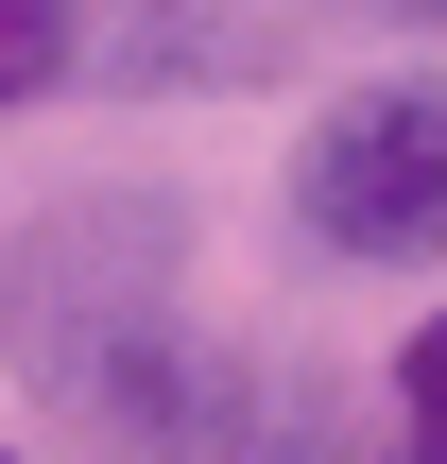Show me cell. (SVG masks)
I'll list each match as a JSON object with an SVG mask.
<instances>
[{
  "instance_id": "obj_2",
  "label": "cell",
  "mask_w": 447,
  "mask_h": 464,
  "mask_svg": "<svg viewBox=\"0 0 447 464\" xmlns=\"http://www.w3.org/2000/svg\"><path fill=\"white\" fill-rule=\"evenodd\" d=\"M276 241L310 276H345V293H396V276L431 293L447 276V69L431 52H396V69H362V86H327L293 121Z\"/></svg>"
},
{
  "instance_id": "obj_5",
  "label": "cell",
  "mask_w": 447,
  "mask_h": 464,
  "mask_svg": "<svg viewBox=\"0 0 447 464\" xmlns=\"http://www.w3.org/2000/svg\"><path fill=\"white\" fill-rule=\"evenodd\" d=\"M362 464H447V276L396 310V344H379V448Z\"/></svg>"
},
{
  "instance_id": "obj_9",
  "label": "cell",
  "mask_w": 447,
  "mask_h": 464,
  "mask_svg": "<svg viewBox=\"0 0 447 464\" xmlns=\"http://www.w3.org/2000/svg\"><path fill=\"white\" fill-rule=\"evenodd\" d=\"M0 464H34V430H0Z\"/></svg>"
},
{
  "instance_id": "obj_7",
  "label": "cell",
  "mask_w": 447,
  "mask_h": 464,
  "mask_svg": "<svg viewBox=\"0 0 447 464\" xmlns=\"http://www.w3.org/2000/svg\"><path fill=\"white\" fill-rule=\"evenodd\" d=\"M86 34H103V0H0V121L69 103L86 86Z\"/></svg>"
},
{
  "instance_id": "obj_8",
  "label": "cell",
  "mask_w": 447,
  "mask_h": 464,
  "mask_svg": "<svg viewBox=\"0 0 447 464\" xmlns=\"http://www.w3.org/2000/svg\"><path fill=\"white\" fill-rule=\"evenodd\" d=\"M379 17H413V34H447V0H379Z\"/></svg>"
},
{
  "instance_id": "obj_4",
  "label": "cell",
  "mask_w": 447,
  "mask_h": 464,
  "mask_svg": "<svg viewBox=\"0 0 447 464\" xmlns=\"http://www.w3.org/2000/svg\"><path fill=\"white\" fill-rule=\"evenodd\" d=\"M86 69L138 103H207L258 69V0H121V34H86Z\"/></svg>"
},
{
  "instance_id": "obj_3",
  "label": "cell",
  "mask_w": 447,
  "mask_h": 464,
  "mask_svg": "<svg viewBox=\"0 0 447 464\" xmlns=\"http://www.w3.org/2000/svg\"><path fill=\"white\" fill-rule=\"evenodd\" d=\"M258 396H276V344H241V327H207V293L172 310V327H138L52 430L86 464H241V430H258Z\"/></svg>"
},
{
  "instance_id": "obj_6",
  "label": "cell",
  "mask_w": 447,
  "mask_h": 464,
  "mask_svg": "<svg viewBox=\"0 0 447 464\" xmlns=\"http://www.w3.org/2000/svg\"><path fill=\"white\" fill-rule=\"evenodd\" d=\"M241 464H362V396H345L327 362H293V344H276V396H258Z\"/></svg>"
},
{
  "instance_id": "obj_1",
  "label": "cell",
  "mask_w": 447,
  "mask_h": 464,
  "mask_svg": "<svg viewBox=\"0 0 447 464\" xmlns=\"http://www.w3.org/2000/svg\"><path fill=\"white\" fill-rule=\"evenodd\" d=\"M189 310V189L172 172H86L0 224V362L34 413H69L138 327Z\"/></svg>"
}]
</instances>
